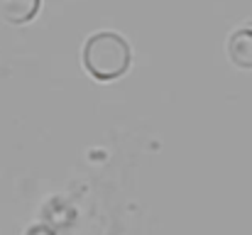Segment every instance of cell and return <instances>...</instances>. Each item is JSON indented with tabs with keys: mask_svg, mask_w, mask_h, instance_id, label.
<instances>
[{
	"mask_svg": "<svg viewBox=\"0 0 252 235\" xmlns=\"http://www.w3.org/2000/svg\"><path fill=\"white\" fill-rule=\"evenodd\" d=\"M84 67L98 81L120 78L130 67V44L115 32H95L84 47Z\"/></svg>",
	"mask_w": 252,
	"mask_h": 235,
	"instance_id": "6da1fadb",
	"label": "cell"
},
{
	"mask_svg": "<svg viewBox=\"0 0 252 235\" xmlns=\"http://www.w3.org/2000/svg\"><path fill=\"white\" fill-rule=\"evenodd\" d=\"M42 0H0V17L10 25H27L39 12Z\"/></svg>",
	"mask_w": 252,
	"mask_h": 235,
	"instance_id": "3957f363",
	"label": "cell"
},
{
	"mask_svg": "<svg viewBox=\"0 0 252 235\" xmlns=\"http://www.w3.org/2000/svg\"><path fill=\"white\" fill-rule=\"evenodd\" d=\"M230 62L240 69H252V22L238 27L228 39Z\"/></svg>",
	"mask_w": 252,
	"mask_h": 235,
	"instance_id": "7a4b0ae2",
	"label": "cell"
}]
</instances>
